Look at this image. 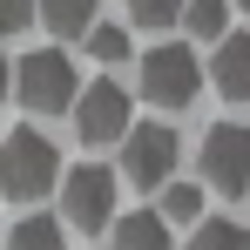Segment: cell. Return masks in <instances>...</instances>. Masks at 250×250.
Here are the masks:
<instances>
[{"label": "cell", "instance_id": "6da1fadb", "mask_svg": "<svg viewBox=\"0 0 250 250\" xmlns=\"http://www.w3.org/2000/svg\"><path fill=\"white\" fill-rule=\"evenodd\" d=\"M54 183H61L54 142H47L41 128H7V142H0V189H7L14 203H34Z\"/></svg>", "mask_w": 250, "mask_h": 250}, {"label": "cell", "instance_id": "7a4b0ae2", "mask_svg": "<svg viewBox=\"0 0 250 250\" xmlns=\"http://www.w3.org/2000/svg\"><path fill=\"white\" fill-rule=\"evenodd\" d=\"M14 88H21V102H27V108L61 115V108H75L82 75H75L68 47H34V54H21V61H14Z\"/></svg>", "mask_w": 250, "mask_h": 250}, {"label": "cell", "instance_id": "3957f363", "mask_svg": "<svg viewBox=\"0 0 250 250\" xmlns=\"http://www.w3.org/2000/svg\"><path fill=\"white\" fill-rule=\"evenodd\" d=\"M135 88H142L156 108L176 115V108H189V102L203 95V61H196L183 41H163V47L142 54V82H135Z\"/></svg>", "mask_w": 250, "mask_h": 250}, {"label": "cell", "instance_id": "277c9868", "mask_svg": "<svg viewBox=\"0 0 250 250\" xmlns=\"http://www.w3.org/2000/svg\"><path fill=\"white\" fill-rule=\"evenodd\" d=\"M122 176L135 189H169L176 183V128L169 122H128L122 135Z\"/></svg>", "mask_w": 250, "mask_h": 250}, {"label": "cell", "instance_id": "5b68a950", "mask_svg": "<svg viewBox=\"0 0 250 250\" xmlns=\"http://www.w3.org/2000/svg\"><path fill=\"white\" fill-rule=\"evenodd\" d=\"M61 216L68 230H108L115 223V169L102 163H82L61 176Z\"/></svg>", "mask_w": 250, "mask_h": 250}, {"label": "cell", "instance_id": "8992f818", "mask_svg": "<svg viewBox=\"0 0 250 250\" xmlns=\"http://www.w3.org/2000/svg\"><path fill=\"white\" fill-rule=\"evenodd\" d=\"M75 135L82 142H115V135H128V88L115 82V75H95V82H82V95H75Z\"/></svg>", "mask_w": 250, "mask_h": 250}, {"label": "cell", "instance_id": "52a82bcc", "mask_svg": "<svg viewBox=\"0 0 250 250\" xmlns=\"http://www.w3.org/2000/svg\"><path fill=\"white\" fill-rule=\"evenodd\" d=\"M203 183H216L223 196L250 189V128L244 122H216L203 135Z\"/></svg>", "mask_w": 250, "mask_h": 250}, {"label": "cell", "instance_id": "ba28073f", "mask_svg": "<svg viewBox=\"0 0 250 250\" xmlns=\"http://www.w3.org/2000/svg\"><path fill=\"white\" fill-rule=\"evenodd\" d=\"M203 75L216 82V95H223V102H250V34H223Z\"/></svg>", "mask_w": 250, "mask_h": 250}, {"label": "cell", "instance_id": "9c48e42d", "mask_svg": "<svg viewBox=\"0 0 250 250\" xmlns=\"http://www.w3.org/2000/svg\"><path fill=\"white\" fill-rule=\"evenodd\" d=\"M34 27H54L61 41H75L95 27V0H34Z\"/></svg>", "mask_w": 250, "mask_h": 250}, {"label": "cell", "instance_id": "30bf717a", "mask_svg": "<svg viewBox=\"0 0 250 250\" xmlns=\"http://www.w3.org/2000/svg\"><path fill=\"white\" fill-rule=\"evenodd\" d=\"M115 250H169V223L156 209H128L115 216Z\"/></svg>", "mask_w": 250, "mask_h": 250}, {"label": "cell", "instance_id": "8fae6325", "mask_svg": "<svg viewBox=\"0 0 250 250\" xmlns=\"http://www.w3.org/2000/svg\"><path fill=\"white\" fill-rule=\"evenodd\" d=\"M61 216H21L14 230H7V250H61Z\"/></svg>", "mask_w": 250, "mask_h": 250}, {"label": "cell", "instance_id": "7c38bea8", "mask_svg": "<svg viewBox=\"0 0 250 250\" xmlns=\"http://www.w3.org/2000/svg\"><path fill=\"white\" fill-rule=\"evenodd\" d=\"M183 27L203 34V41H223L230 34V0H183Z\"/></svg>", "mask_w": 250, "mask_h": 250}, {"label": "cell", "instance_id": "4fadbf2b", "mask_svg": "<svg viewBox=\"0 0 250 250\" xmlns=\"http://www.w3.org/2000/svg\"><path fill=\"white\" fill-rule=\"evenodd\" d=\"M156 216H163V223H203V189H196V183H169Z\"/></svg>", "mask_w": 250, "mask_h": 250}, {"label": "cell", "instance_id": "5bb4252c", "mask_svg": "<svg viewBox=\"0 0 250 250\" xmlns=\"http://www.w3.org/2000/svg\"><path fill=\"white\" fill-rule=\"evenodd\" d=\"M82 41H88V54H95L102 68H122V61H128V34H122V27H108V21H95Z\"/></svg>", "mask_w": 250, "mask_h": 250}, {"label": "cell", "instance_id": "9a60e30c", "mask_svg": "<svg viewBox=\"0 0 250 250\" xmlns=\"http://www.w3.org/2000/svg\"><path fill=\"white\" fill-rule=\"evenodd\" d=\"M189 250H250V230H237V223H196Z\"/></svg>", "mask_w": 250, "mask_h": 250}, {"label": "cell", "instance_id": "2e32d148", "mask_svg": "<svg viewBox=\"0 0 250 250\" xmlns=\"http://www.w3.org/2000/svg\"><path fill=\"white\" fill-rule=\"evenodd\" d=\"M128 14H135V27H169V21H183V0H128Z\"/></svg>", "mask_w": 250, "mask_h": 250}, {"label": "cell", "instance_id": "e0dca14e", "mask_svg": "<svg viewBox=\"0 0 250 250\" xmlns=\"http://www.w3.org/2000/svg\"><path fill=\"white\" fill-rule=\"evenodd\" d=\"M34 27V0H0V34H21Z\"/></svg>", "mask_w": 250, "mask_h": 250}, {"label": "cell", "instance_id": "ac0fdd59", "mask_svg": "<svg viewBox=\"0 0 250 250\" xmlns=\"http://www.w3.org/2000/svg\"><path fill=\"white\" fill-rule=\"evenodd\" d=\"M7 82H14V68H7V54H0V102H7Z\"/></svg>", "mask_w": 250, "mask_h": 250}, {"label": "cell", "instance_id": "d6986e66", "mask_svg": "<svg viewBox=\"0 0 250 250\" xmlns=\"http://www.w3.org/2000/svg\"><path fill=\"white\" fill-rule=\"evenodd\" d=\"M237 7H250V0H237Z\"/></svg>", "mask_w": 250, "mask_h": 250}]
</instances>
